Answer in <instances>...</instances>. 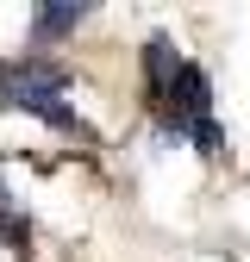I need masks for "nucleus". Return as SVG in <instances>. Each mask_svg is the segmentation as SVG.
Segmentation results:
<instances>
[{
  "label": "nucleus",
  "instance_id": "f257e3e1",
  "mask_svg": "<svg viewBox=\"0 0 250 262\" xmlns=\"http://www.w3.org/2000/svg\"><path fill=\"white\" fill-rule=\"evenodd\" d=\"M175 44L163 38V31H156V38H144V81H150V94H163L169 88V75H175Z\"/></svg>",
  "mask_w": 250,
  "mask_h": 262
},
{
  "label": "nucleus",
  "instance_id": "f03ea898",
  "mask_svg": "<svg viewBox=\"0 0 250 262\" xmlns=\"http://www.w3.org/2000/svg\"><path fill=\"white\" fill-rule=\"evenodd\" d=\"M81 19H88V7H38V13H31V38H38V44H56L62 31H75Z\"/></svg>",
  "mask_w": 250,
  "mask_h": 262
}]
</instances>
